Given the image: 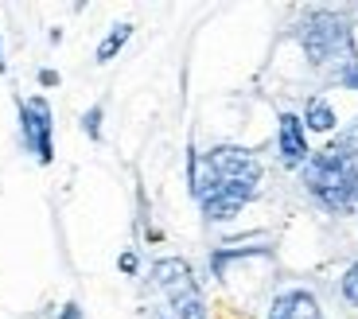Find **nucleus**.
<instances>
[{
  "instance_id": "2",
  "label": "nucleus",
  "mask_w": 358,
  "mask_h": 319,
  "mask_svg": "<svg viewBox=\"0 0 358 319\" xmlns=\"http://www.w3.org/2000/svg\"><path fill=\"white\" fill-rule=\"evenodd\" d=\"M304 187L320 206L335 214L358 211V133L331 141L323 152H312L304 168Z\"/></svg>"
},
{
  "instance_id": "9",
  "label": "nucleus",
  "mask_w": 358,
  "mask_h": 319,
  "mask_svg": "<svg viewBox=\"0 0 358 319\" xmlns=\"http://www.w3.org/2000/svg\"><path fill=\"white\" fill-rule=\"evenodd\" d=\"M304 129H312V133H335L339 129V117H335L331 101H323V98H308L304 106Z\"/></svg>"
},
{
  "instance_id": "6",
  "label": "nucleus",
  "mask_w": 358,
  "mask_h": 319,
  "mask_svg": "<svg viewBox=\"0 0 358 319\" xmlns=\"http://www.w3.org/2000/svg\"><path fill=\"white\" fill-rule=\"evenodd\" d=\"M148 281H152V288L160 296H179L187 292V288H199L195 284V273H191V265L183 257H164L152 265V273H148Z\"/></svg>"
},
{
  "instance_id": "8",
  "label": "nucleus",
  "mask_w": 358,
  "mask_h": 319,
  "mask_svg": "<svg viewBox=\"0 0 358 319\" xmlns=\"http://www.w3.org/2000/svg\"><path fill=\"white\" fill-rule=\"evenodd\" d=\"M156 319H206V308H203L199 288H187V292H179V296H164L160 316Z\"/></svg>"
},
{
  "instance_id": "4",
  "label": "nucleus",
  "mask_w": 358,
  "mask_h": 319,
  "mask_svg": "<svg viewBox=\"0 0 358 319\" xmlns=\"http://www.w3.org/2000/svg\"><path fill=\"white\" fill-rule=\"evenodd\" d=\"M20 136H24V148L39 160V164H51L55 160V113H51V101L43 94L36 98H20Z\"/></svg>"
},
{
  "instance_id": "13",
  "label": "nucleus",
  "mask_w": 358,
  "mask_h": 319,
  "mask_svg": "<svg viewBox=\"0 0 358 319\" xmlns=\"http://www.w3.org/2000/svg\"><path fill=\"white\" fill-rule=\"evenodd\" d=\"M117 269H121V273H129V276L136 273V253H133V249H129V253H121V257H117Z\"/></svg>"
},
{
  "instance_id": "16",
  "label": "nucleus",
  "mask_w": 358,
  "mask_h": 319,
  "mask_svg": "<svg viewBox=\"0 0 358 319\" xmlns=\"http://www.w3.org/2000/svg\"><path fill=\"white\" fill-rule=\"evenodd\" d=\"M59 319H82V308L78 304H66V308L59 311Z\"/></svg>"
},
{
  "instance_id": "15",
  "label": "nucleus",
  "mask_w": 358,
  "mask_h": 319,
  "mask_svg": "<svg viewBox=\"0 0 358 319\" xmlns=\"http://www.w3.org/2000/svg\"><path fill=\"white\" fill-rule=\"evenodd\" d=\"M39 82H43V86H59V71L43 66V71H39Z\"/></svg>"
},
{
  "instance_id": "10",
  "label": "nucleus",
  "mask_w": 358,
  "mask_h": 319,
  "mask_svg": "<svg viewBox=\"0 0 358 319\" xmlns=\"http://www.w3.org/2000/svg\"><path fill=\"white\" fill-rule=\"evenodd\" d=\"M129 39H133V24H113L106 31V39L98 43V51H94V62H101V66H106V62H113Z\"/></svg>"
},
{
  "instance_id": "5",
  "label": "nucleus",
  "mask_w": 358,
  "mask_h": 319,
  "mask_svg": "<svg viewBox=\"0 0 358 319\" xmlns=\"http://www.w3.org/2000/svg\"><path fill=\"white\" fill-rule=\"evenodd\" d=\"M277 152H280V164L285 168H304L312 160V148H308V129H304V117L300 113H280L277 117Z\"/></svg>"
},
{
  "instance_id": "14",
  "label": "nucleus",
  "mask_w": 358,
  "mask_h": 319,
  "mask_svg": "<svg viewBox=\"0 0 358 319\" xmlns=\"http://www.w3.org/2000/svg\"><path fill=\"white\" fill-rule=\"evenodd\" d=\"M339 82H343L347 90H358V62L350 66V71H343V74H339Z\"/></svg>"
},
{
  "instance_id": "3",
  "label": "nucleus",
  "mask_w": 358,
  "mask_h": 319,
  "mask_svg": "<svg viewBox=\"0 0 358 319\" xmlns=\"http://www.w3.org/2000/svg\"><path fill=\"white\" fill-rule=\"evenodd\" d=\"M296 36H300V47H304V55L315 66H339V74H343L358 62L355 27H350V20L339 16V12H327V8L308 12V20L300 24Z\"/></svg>"
},
{
  "instance_id": "1",
  "label": "nucleus",
  "mask_w": 358,
  "mask_h": 319,
  "mask_svg": "<svg viewBox=\"0 0 358 319\" xmlns=\"http://www.w3.org/2000/svg\"><path fill=\"white\" fill-rule=\"evenodd\" d=\"M261 160L238 144H215L203 160L187 156L191 195L199 199L206 222H230L261 195Z\"/></svg>"
},
{
  "instance_id": "12",
  "label": "nucleus",
  "mask_w": 358,
  "mask_h": 319,
  "mask_svg": "<svg viewBox=\"0 0 358 319\" xmlns=\"http://www.w3.org/2000/svg\"><path fill=\"white\" fill-rule=\"evenodd\" d=\"M339 292H343V300L350 304V308H358V261L343 273V281H339Z\"/></svg>"
},
{
  "instance_id": "17",
  "label": "nucleus",
  "mask_w": 358,
  "mask_h": 319,
  "mask_svg": "<svg viewBox=\"0 0 358 319\" xmlns=\"http://www.w3.org/2000/svg\"><path fill=\"white\" fill-rule=\"evenodd\" d=\"M8 71V62H4V43H0V74Z\"/></svg>"
},
{
  "instance_id": "11",
  "label": "nucleus",
  "mask_w": 358,
  "mask_h": 319,
  "mask_svg": "<svg viewBox=\"0 0 358 319\" xmlns=\"http://www.w3.org/2000/svg\"><path fill=\"white\" fill-rule=\"evenodd\" d=\"M101 117H106L101 106H90L86 113H82V133H86L90 141H101Z\"/></svg>"
},
{
  "instance_id": "7",
  "label": "nucleus",
  "mask_w": 358,
  "mask_h": 319,
  "mask_svg": "<svg viewBox=\"0 0 358 319\" xmlns=\"http://www.w3.org/2000/svg\"><path fill=\"white\" fill-rule=\"evenodd\" d=\"M265 319H323V308L308 288H288L268 304Z\"/></svg>"
}]
</instances>
